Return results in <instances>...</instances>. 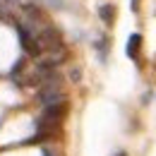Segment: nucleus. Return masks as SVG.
<instances>
[{
	"label": "nucleus",
	"instance_id": "423d86ee",
	"mask_svg": "<svg viewBox=\"0 0 156 156\" xmlns=\"http://www.w3.org/2000/svg\"><path fill=\"white\" fill-rule=\"evenodd\" d=\"M130 7H132V12H139V0H130Z\"/></svg>",
	"mask_w": 156,
	"mask_h": 156
},
{
	"label": "nucleus",
	"instance_id": "f03ea898",
	"mask_svg": "<svg viewBox=\"0 0 156 156\" xmlns=\"http://www.w3.org/2000/svg\"><path fill=\"white\" fill-rule=\"evenodd\" d=\"M17 27V34H20V41H22V48L29 53V55H41V48L36 43V36L24 27V24H15Z\"/></svg>",
	"mask_w": 156,
	"mask_h": 156
},
{
	"label": "nucleus",
	"instance_id": "7ed1b4c3",
	"mask_svg": "<svg viewBox=\"0 0 156 156\" xmlns=\"http://www.w3.org/2000/svg\"><path fill=\"white\" fill-rule=\"evenodd\" d=\"M115 5H111V2H106V5H101L98 7V17L103 20L106 27H113V22H115Z\"/></svg>",
	"mask_w": 156,
	"mask_h": 156
},
{
	"label": "nucleus",
	"instance_id": "39448f33",
	"mask_svg": "<svg viewBox=\"0 0 156 156\" xmlns=\"http://www.w3.org/2000/svg\"><path fill=\"white\" fill-rule=\"evenodd\" d=\"M7 10H10V7H7V5L0 0V20H5V22H15V20H12V15H10Z\"/></svg>",
	"mask_w": 156,
	"mask_h": 156
},
{
	"label": "nucleus",
	"instance_id": "20e7f679",
	"mask_svg": "<svg viewBox=\"0 0 156 156\" xmlns=\"http://www.w3.org/2000/svg\"><path fill=\"white\" fill-rule=\"evenodd\" d=\"M139 48H142V36H139V34H132V36L127 39V48H125V51H127V55H130L132 60H137Z\"/></svg>",
	"mask_w": 156,
	"mask_h": 156
},
{
	"label": "nucleus",
	"instance_id": "f257e3e1",
	"mask_svg": "<svg viewBox=\"0 0 156 156\" xmlns=\"http://www.w3.org/2000/svg\"><path fill=\"white\" fill-rule=\"evenodd\" d=\"M36 43H39L41 53H43V51H48V53H58V51H62V36H60L58 29L51 27V24L36 34Z\"/></svg>",
	"mask_w": 156,
	"mask_h": 156
},
{
	"label": "nucleus",
	"instance_id": "0eeeda50",
	"mask_svg": "<svg viewBox=\"0 0 156 156\" xmlns=\"http://www.w3.org/2000/svg\"><path fill=\"white\" fill-rule=\"evenodd\" d=\"M118 156H125V154H118Z\"/></svg>",
	"mask_w": 156,
	"mask_h": 156
}]
</instances>
